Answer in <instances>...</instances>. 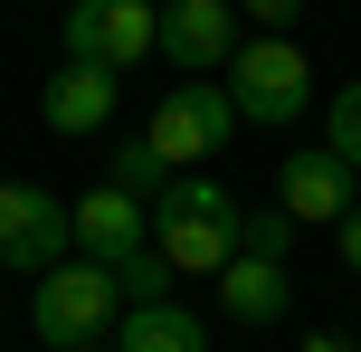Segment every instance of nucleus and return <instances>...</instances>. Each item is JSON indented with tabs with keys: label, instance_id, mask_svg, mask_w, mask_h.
Segmentation results:
<instances>
[{
	"label": "nucleus",
	"instance_id": "f257e3e1",
	"mask_svg": "<svg viewBox=\"0 0 361 352\" xmlns=\"http://www.w3.org/2000/svg\"><path fill=\"white\" fill-rule=\"evenodd\" d=\"M238 229H247V210L228 200L219 171H171L162 200H152V248H162L180 277H219L238 257Z\"/></svg>",
	"mask_w": 361,
	"mask_h": 352
},
{
	"label": "nucleus",
	"instance_id": "f03ea898",
	"mask_svg": "<svg viewBox=\"0 0 361 352\" xmlns=\"http://www.w3.org/2000/svg\"><path fill=\"white\" fill-rule=\"evenodd\" d=\"M114 315H124V286H114L105 257H57L38 267V296H29V334L48 352H76V343H105Z\"/></svg>",
	"mask_w": 361,
	"mask_h": 352
},
{
	"label": "nucleus",
	"instance_id": "7ed1b4c3",
	"mask_svg": "<svg viewBox=\"0 0 361 352\" xmlns=\"http://www.w3.org/2000/svg\"><path fill=\"white\" fill-rule=\"evenodd\" d=\"M228 105H238V124H267V133H286L295 114L314 105V67H305V48H295L286 29H267V38H238V57H228Z\"/></svg>",
	"mask_w": 361,
	"mask_h": 352
},
{
	"label": "nucleus",
	"instance_id": "20e7f679",
	"mask_svg": "<svg viewBox=\"0 0 361 352\" xmlns=\"http://www.w3.org/2000/svg\"><path fill=\"white\" fill-rule=\"evenodd\" d=\"M228 133H238V105H228V86H219V76H180L162 105H152L143 143L162 152L171 171H200L209 152H228Z\"/></svg>",
	"mask_w": 361,
	"mask_h": 352
},
{
	"label": "nucleus",
	"instance_id": "39448f33",
	"mask_svg": "<svg viewBox=\"0 0 361 352\" xmlns=\"http://www.w3.org/2000/svg\"><path fill=\"white\" fill-rule=\"evenodd\" d=\"M57 48L67 57H95V67H143L162 48V0H67L57 19Z\"/></svg>",
	"mask_w": 361,
	"mask_h": 352
},
{
	"label": "nucleus",
	"instance_id": "423d86ee",
	"mask_svg": "<svg viewBox=\"0 0 361 352\" xmlns=\"http://www.w3.org/2000/svg\"><path fill=\"white\" fill-rule=\"evenodd\" d=\"M76 257V219L48 181H0V267L10 277H38V267Z\"/></svg>",
	"mask_w": 361,
	"mask_h": 352
},
{
	"label": "nucleus",
	"instance_id": "0eeeda50",
	"mask_svg": "<svg viewBox=\"0 0 361 352\" xmlns=\"http://www.w3.org/2000/svg\"><path fill=\"white\" fill-rule=\"evenodd\" d=\"M352 200H361V171H352L333 143H314V152H286V171H276V210H286L295 229H333Z\"/></svg>",
	"mask_w": 361,
	"mask_h": 352
},
{
	"label": "nucleus",
	"instance_id": "6e6552de",
	"mask_svg": "<svg viewBox=\"0 0 361 352\" xmlns=\"http://www.w3.org/2000/svg\"><path fill=\"white\" fill-rule=\"evenodd\" d=\"M162 57L180 76H228V57H238V0H162Z\"/></svg>",
	"mask_w": 361,
	"mask_h": 352
},
{
	"label": "nucleus",
	"instance_id": "1a4fd4ad",
	"mask_svg": "<svg viewBox=\"0 0 361 352\" xmlns=\"http://www.w3.org/2000/svg\"><path fill=\"white\" fill-rule=\"evenodd\" d=\"M67 219H76V257H105V267L152 238V200H133V190H114V181H95L86 200H67Z\"/></svg>",
	"mask_w": 361,
	"mask_h": 352
},
{
	"label": "nucleus",
	"instance_id": "9d476101",
	"mask_svg": "<svg viewBox=\"0 0 361 352\" xmlns=\"http://www.w3.org/2000/svg\"><path fill=\"white\" fill-rule=\"evenodd\" d=\"M38 124H48V133H105L114 124V67L67 57V67L38 86Z\"/></svg>",
	"mask_w": 361,
	"mask_h": 352
},
{
	"label": "nucleus",
	"instance_id": "9b49d317",
	"mask_svg": "<svg viewBox=\"0 0 361 352\" xmlns=\"http://www.w3.org/2000/svg\"><path fill=\"white\" fill-rule=\"evenodd\" d=\"M209 286H219V315H228V324H276V315L295 305V257H257V248H238Z\"/></svg>",
	"mask_w": 361,
	"mask_h": 352
},
{
	"label": "nucleus",
	"instance_id": "f8f14e48",
	"mask_svg": "<svg viewBox=\"0 0 361 352\" xmlns=\"http://www.w3.org/2000/svg\"><path fill=\"white\" fill-rule=\"evenodd\" d=\"M114 352H209V324L190 315V305H124L114 315Z\"/></svg>",
	"mask_w": 361,
	"mask_h": 352
},
{
	"label": "nucleus",
	"instance_id": "ddd939ff",
	"mask_svg": "<svg viewBox=\"0 0 361 352\" xmlns=\"http://www.w3.org/2000/svg\"><path fill=\"white\" fill-rule=\"evenodd\" d=\"M114 286H124V305H162L171 286H180V267H171L162 248L143 238V248H133V257H114Z\"/></svg>",
	"mask_w": 361,
	"mask_h": 352
},
{
	"label": "nucleus",
	"instance_id": "4468645a",
	"mask_svg": "<svg viewBox=\"0 0 361 352\" xmlns=\"http://www.w3.org/2000/svg\"><path fill=\"white\" fill-rule=\"evenodd\" d=\"M105 181H114V190H133V200H162L171 162H162V152L143 143V133H133V143H124V152H114V162H105Z\"/></svg>",
	"mask_w": 361,
	"mask_h": 352
},
{
	"label": "nucleus",
	"instance_id": "2eb2a0df",
	"mask_svg": "<svg viewBox=\"0 0 361 352\" xmlns=\"http://www.w3.org/2000/svg\"><path fill=\"white\" fill-rule=\"evenodd\" d=\"M324 143L361 171V76H352V86H333V105H324Z\"/></svg>",
	"mask_w": 361,
	"mask_h": 352
},
{
	"label": "nucleus",
	"instance_id": "dca6fc26",
	"mask_svg": "<svg viewBox=\"0 0 361 352\" xmlns=\"http://www.w3.org/2000/svg\"><path fill=\"white\" fill-rule=\"evenodd\" d=\"M238 248H257V257H295V219H286V210H247Z\"/></svg>",
	"mask_w": 361,
	"mask_h": 352
},
{
	"label": "nucleus",
	"instance_id": "f3484780",
	"mask_svg": "<svg viewBox=\"0 0 361 352\" xmlns=\"http://www.w3.org/2000/svg\"><path fill=\"white\" fill-rule=\"evenodd\" d=\"M333 257H343V267H352V277H361V200L343 210V219H333Z\"/></svg>",
	"mask_w": 361,
	"mask_h": 352
},
{
	"label": "nucleus",
	"instance_id": "a211bd4d",
	"mask_svg": "<svg viewBox=\"0 0 361 352\" xmlns=\"http://www.w3.org/2000/svg\"><path fill=\"white\" fill-rule=\"evenodd\" d=\"M238 10H247L257 29H295V19H305V0H238Z\"/></svg>",
	"mask_w": 361,
	"mask_h": 352
},
{
	"label": "nucleus",
	"instance_id": "6ab92c4d",
	"mask_svg": "<svg viewBox=\"0 0 361 352\" xmlns=\"http://www.w3.org/2000/svg\"><path fill=\"white\" fill-rule=\"evenodd\" d=\"M305 352H361L352 334H333V324H324V334H305Z\"/></svg>",
	"mask_w": 361,
	"mask_h": 352
},
{
	"label": "nucleus",
	"instance_id": "aec40b11",
	"mask_svg": "<svg viewBox=\"0 0 361 352\" xmlns=\"http://www.w3.org/2000/svg\"><path fill=\"white\" fill-rule=\"evenodd\" d=\"M76 352H114V343H76Z\"/></svg>",
	"mask_w": 361,
	"mask_h": 352
}]
</instances>
